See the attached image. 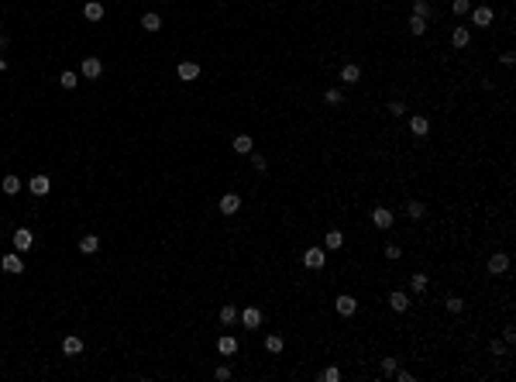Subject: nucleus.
<instances>
[{
	"mask_svg": "<svg viewBox=\"0 0 516 382\" xmlns=\"http://www.w3.org/2000/svg\"><path fill=\"white\" fill-rule=\"evenodd\" d=\"M410 131L416 135V138H424L427 131H430V121H427L424 114H413V117H410Z\"/></svg>",
	"mask_w": 516,
	"mask_h": 382,
	"instance_id": "13",
	"label": "nucleus"
},
{
	"mask_svg": "<svg viewBox=\"0 0 516 382\" xmlns=\"http://www.w3.org/2000/svg\"><path fill=\"white\" fill-rule=\"evenodd\" d=\"M410 282H413V293H424V290H427V276H424V272L410 276Z\"/></svg>",
	"mask_w": 516,
	"mask_h": 382,
	"instance_id": "34",
	"label": "nucleus"
},
{
	"mask_svg": "<svg viewBox=\"0 0 516 382\" xmlns=\"http://www.w3.org/2000/svg\"><path fill=\"white\" fill-rule=\"evenodd\" d=\"M28 189H31L34 197H45L48 189H52V183H48V176H34L31 183H28Z\"/></svg>",
	"mask_w": 516,
	"mask_h": 382,
	"instance_id": "14",
	"label": "nucleus"
},
{
	"mask_svg": "<svg viewBox=\"0 0 516 382\" xmlns=\"http://www.w3.org/2000/svg\"><path fill=\"white\" fill-rule=\"evenodd\" d=\"M4 69H7V62H4V59H0V72H4Z\"/></svg>",
	"mask_w": 516,
	"mask_h": 382,
	"instance_id": "46",
	"label": "nucleus"
},
{
	"mask_svg": "<svg viewBox=\"0 0 516 382\" xmlns=\"http://www.w3.org/2000/svg\"><path fill=\"white\" fill-rule=\"evenodd\" d=\"M83 76H86V80H100L103 76V62L97 55H86L83 59Z\"/></svg>",
	"mask_w": 516,
	"mask_h": 382,
	"instance_id": "5",
	"label": "nucleus"
},
{
	"mask_svg": "<svg viewBox=\"0 0 516 382\" xmlns=\"http://www.w3.org/2000/svg\"><path fill=\"white\" fill-rule=\"evenodd\" d=\"M234 320H238V307H231V303H227V307H220V324L231 327Z\"/></svg>",
	"mask_w": 516,
	"mask_h": 382,
	"instance_id": "27",
	"label": "nucleus"
},
{
	"mask_svg": "<svg viewBox=\"0 0 516 382\" xmlns=\"http://www.w3.org/2000/svg\"><path fill=\"white\" fill-rule=\"evenodd\" d=\"M83 17H86V21H100V17H103V4H97V0H90V4L83 7Z\"/></svg>",
	"mask_w": 516,
	"mask_h": 382,
	"instance_id": "19",
	"label": "nucleus"
},
{
	"mask_svg": "<svg viewBox=\"0 0 516 382\" xmlns=\"http://www.w3.org/2000/svg\"><path fill=\"white\" fill-rule=\"evenodd\" d=\"M323 262H327V248H307V252H303V265L313 269V272L323 269Z\"/></svg>",
	"mask_w": 516,
	"mask_h": 382,
	"instance_id": "1",
	"label": "nucleus"
},
{
	"mask_svg": "<svg viewBox=\"0 0 516 382\" xmlns=\"http://www.w3.org/2000/svg\"><path fill=\"white\" fill-rule=\"evenodd\" d=\"M489 351L499 358V355H506V345H503V341H492V345H489Z\"/></svg>",
	"mask_w": 516,
	"mask_h": 382,
	"instance_id": "40",
	"label": "nucleus"
},
{
	"mask_svg": "<svg viewBox=\"0 0 516 382\" xmlns=\"http://www.w3.org/2000/svg\"><path fill=\"white\" fill-rule=\"evenodd\" d=\"M320 379H323V382H341V369H334V365H331V369L320 372Z\"/></svg>",
	"mask_w": 516,
	"mask_h": 382,
	"instance_id": "35",
	"label": "nucleus"
},
{
	"mask_svg": "<svg viewBox=\"0 0 516 382\" xmlns=\"http://www.w3.org/2000/svg\"><path fill=\"white\" fill-rule=\"evenodd\" d=\"M80 252H83V255H93V252H100V238H97V234H86V238L80 241Z\"/></svg>",
	"mask_w": 516,
	"mask_h": 382,
	"instance_id": "21",
	"label": "nucleus"
},
{
	"mask_svg": "<svg viewBox=\"0 0 516 382\" xmlns=\"http://www.w3.org/2000/svg\"><path fill=\"white\" fill-rule=\"evenodd\" d=\"M444 307H447V313H461L465 310V300H461V296H447Z\"/></svg>",
	"mask_w": 516,
	"mask_h": 382,
	"instance_id": "30",
	"label": "nucleus"
},
{
	"mask_svg": "<svg viewBox=\"0 0 516 382\" xmlns=\"http://www.w3.org/2000/svg\"><path fill=\"white\" fill-rule=\"evenodd\" d=\"M141 28H145L148 35H155V31H159V28H162V17H159V14H155V11H148V14H145V17H141Z\"/></svg>",
	"mask_w": 516,
	"mask_h": 382,
	"instance_id": "17",
	"label": "nucleus"
},
{
	"mask_svg": "<svg viewBox=\"0 0 516 382\" xmlns=\"http://www.w3.org/2000/svg\"><path fill=\"white\" fill-rule=\"evenodd\" d=\"M361 80V66H355V62H348L341 69V83H358Z\"/></svg>",
	"mask_w": 516,
	"mask_h": 382,
	"instance_id": "18",
	"label": "nucleus"
},
{
	"mask_svg": "<svg viewBox=\"0 0 516 382\" xmlns=\"http://www.w3.org/2000/svg\"><path fill=\"white\" fill-rule=\"evenodd\" d=\"M499 59H503V66H513V62H516V55H513V52H503Z\"/></svg>",
	"mask_w": 516,
	"mask_h": 382,
	"instance_id": "44",
	"label": "nucleus"
},
{
	"mask_svg": "<svg viewBox=\"0 0 516 382\" xmlns=\"http://www.w3.org/2000/svg\"><path fill=\"white\" fill-rule=\"evenodd\" d=\"M62 351H66L69 358H72V355H80V351H83V337H76V334H69L66 341H62Z\"/></svg>",
	"mask_w": 516,
	"mask_h": 382,
	"instance_id": "16",
	"label": "nucleus"
},
{
	"mask_svg": "<svg viewBox=\"0 0 516 382\" xmlns=\"http://www.w3.org/2000/svg\"><path fill=\"white\" fill-rule=\"evenodd\" d=\"M506 269H509V255H506V252H495L492 258H489V272H492V276H503Z\"/></svg>",
	"mask_w": 516,
	"mask_h": 382,
	"instance_id": "9",
	"label": "nucleus"
},
{
	"mask_svg": "<svg viewBox=\"0 0 516 382\" xmlns=\"http://www.w3.org/2000/svg\"><path fill=\"white\" fill-rule=\"evenodd\" d=\"M282 348H286V341H282V334H269V337H265V351H269V355H279Z\"/></svg>",
	"mask_w": 516,
	"mask_h": 382,
	"instance_id": "20",
	"label": "nucleus"
},
{
	"mask_svg": "<svg viewBox=\"0 0 516 382\" xmlns=\"http://www.w3.org/2000/svg\"><path fill=\"white\" fill-rule=\"evenodd\" d=\"M252 169H258V173H265V169H269L265 155H252Z\"/></svg>",
	"mask_w": 516,
	"mask_h": 382,
	"instance_id": "37",
	"label": "nucleus"
},
{
	"mask_svg": "<svg viewBox=\"0 0 516 382\" xmlns=\"http://www.w3.org/2000/svg\"><path fill=\"white\" fill-rule=\"evenodd\" d=\"M217 351H220V355H234V351H238V341H234L231 334L217 337Z\"/></svg>",
	"mask_w": 516,
	"mask_h": 382,
	"instance_id": "22",
	"label": "nucleus"
},
{
	"mask_svg": "<svg viewBox=\"0 0 516 382\" xmlns=\"http://www.w3.org/2000/svg\"><path fill=\"white\" fill-rule=\"evenodd\" d=\"M334 307H337V313H341V317H351V313L358 310V300L351 296V293H341V296L334 300Z\"/></svg>",
	"mask_w": 516,
	"mask_h": 382,
	"instance_id": "7",
	"label": "nucleus"
},
{
	"mask_svg": "<svg viewBox=\"0 0 516 382\" xmlns=\"http://www.w3.org/2000/svg\"><path fill=\"white\" fill-rule=\"evenodd\" d=\"M396 369H399V361H396V358H382V375H392Z\"/></svg>",
	"mask_w": 516,
	"mask_h": 382,
	"instance_id": "36",
	"label": "nucleus"
},
{
	"mask_svg": "<svg viewBox=\"0 0 516 382\" xmlns=\"http://www.w3.org/2000/svg\"><path fill=\"white\" fill-rule=\"evenodd\" d=\"M238 317H241V324L248 327V331H255V327H262V310H258V307H244V310H241Z\"/></svg>",
	"mask_w": 516,
	"mask_h": 382,
	"instance_id": "4",
	"label": "nucleus"
},
{
	"mask_svg": "<svg viewBox=\"0 0 516 382\" xmlns=\"http://www.w3.org/2000/svg\"><path fill=\"white\" fill-rule=\"evenodd\" d=\"M238 210H241V197H238V193H224V197H220V214H224V217L238 214Z\"/></svg>",
	"mask_w": 516,
	"mask_h": 382,
	"instance_id": "8",
	"label": "nucleus"
},
{
	"mask_svg": "<svg viewBox=\"0 0 516 382\" xmlns=\"http://www.w3.org/2000/svg\"><path fill=\"white\" fill-rule=\"evenodd\" d=\"M0 269H4V272H11V276H21V272H24L21 252H7L4 258H0Z\"/></svg>",
	"mask_w": 516,
	"mask_h": 382,
	"instance_id": "2",
	"label": "nucleus"
},
{
	"mask_svg": "<svg viewBox=\"0 0 516 382\" xmlns=\"http://www.w3.org/2000/svg\"><path fill=\"white\" fill-rule=\"evenodd\" d=\"M4 193H7V197L21 193V179H17V176H7V179H4Z\"/></svg>",
	"mask_w": 516,
	"mask_h": 382,
	"instance_id": "29",
	"label": "nucleus"
},
{
	"mask_svg": "<svg viewBox=\"0 0 516 382\" xmlns=\"http://www.w3.org/2000/svg\"><path fill=\"white\" fill-rule=\"evenodd\" d=\"M389 307H392V310H396V313H406V310H410V296H406V293H403V290L389 293Z\"/></svg>",
	"mask_w": 516,
	"mask_h": 382,
	"instance_id": "12",
	"label": "nucleus"
},
{
	"mask_svg": "<svg viewBox=\"0 0 516 382\" xmlns=\"http://www.w3.org/2000/svg\"><path fill=\"white\" fill-rule=\"evenodd\" d=\"M59 86H62V90H76V86H80V76H76L72 69H66L62 76H59Z\"/></svg>",
	"mask_w": 516,
	"mask_h": 382,
	"instance_id": "24",
	"label": "nucleus"
},
{
	"mask_svg": "<svg viewBox=\"0 0 516 382\" xmlns=\"http://www.w3.org/2000/svg\"><path fill=\"white\" fill-rule=\"evenodd\" d=\"M471 24L475 28H489L492 24V7H475L471 11Z\"/></svg>",
	"mask_w": 516,
	"mask_h": 382,
	"instance_id": "10",
	"label": "nucleus"
},
{
	"mask_svg": "<svg viewBox=\"0 0 516 382\" xmlns=\"http://www.w3.org/2000/svg\"><path fill=\"white\" fill-rule=\"evenodd\" d=\"M386 110H389L392 117H403V114H406V104H403V100H389V104H386Z\"/></svg>",
	"mask_w": 516,
	"mask_h": 382,
	"instance_id": "33",
	"label": "nucleus"
},
{
	"mask_svg": "<svg viewBox=\"0 0 516 382\" xmlns=\"http://www.w3.org/2000/svg\"><path fill=\"white\" fill-rule=\"evenodd\" d=\"M214 375H217V379H220V382H227V379H231V369H227V365H220V369H217V372H214Z\"/></svg>",
	"mask_w": 516,
	"mask_h": 382,
	"instance_id": "41",
	"label": "nucleus"
},
{
	"mask_svg": "<svg viewBox=\"0 0 516 382\" xmlns=\"http://www.w3.org/2000/svg\"><path fill=\"white\" fill-rule=\"evenodd\" d=\"M176 72H179V80H183V83L200 80V66H196V62H179V69H176Z\"/></svg>",
	"mask_w": 516,
	"mask_h": 382,
	"instance_id": "11",
	"label": "nucleus"
},
{
	"mask_svg": "<svg viewBox=\"0 0 516 382\" xmlns=\"http://www.w3.org/2000/svg\"><path fill=\"white\" fill-rule=\"evenodd\" d=\"M468 42H471L468 28H454V31H451V45L454 48H468Z\"/></svg>",
	"mask_w": 516,
	"mask_h": 382,
	"instance_id": "15",
	"label": "nucleus"
},
{
	"mask_svg": "<svg viewBox=\"0 0 516 382\" xmlns=\"http://www.w3.org/2000/svg\"><path fill=\"white\" fill-rule=\"evenodd\" d=\"M503 334H506V345H513V341H516V327H506Z\"/></svg>",
	"mask_w": 516,
	"mask_h": 382,
	"instance_id": "43",
	"label": "nucleus"
},
{
	"mask_svg": "<svg viewBox=\"0 0 516 382\" xmlns=\"http://www.w3.org/2000/svg\"><path fill=\"white\" fill-rule=\"evenodd\" d=\"M7 45H11V42H7V38L0 35V52H4V48H7Z\"/></svg>",
	"mask_w": 516,
	"mask_h": 382,
	"instance_id": "45",
	"label": "nucleus"
},
{
	"mask_svg": "<svg viewBox=\"0 0 516 382\" xmlns=\"http://www.w3.org/2000/svg\"><path fill=\"white\" fill-rule=\"evenodd\" d=\"M451 11H454V14H468V0H454V4H451Z\"/></svg>",
	"mask_w": 516,
	"mask_h": 382,
	"instance_id": "39",
	"label": "nucleus"
},
{
	"mask_svg": "<svg viewBox=\"0 0 516 382\" xmlns=\"http://www.w3.org/2000/svg\"><path fill=\"white\" fill-rule=\"evenodd\" d=\"M410 31H413V35H424V31H427V17H416V14H413V17H410Z\"/></svg>",
	"mask_w": 516,
	"mask_h": 382,
	"instance_id": "32",
	"label": "nucleus"
},
{
	"mask_svg": "<svg viewBox=\"0 0 516 382\" xmlns=\"http://www.w3.org/2000/svg\"><path fill=\"white\" fill-rule=\"evenodd\" d=\"M399 255H403V248H399V244H386V258H392V262H396Z\"/></svg>",
	"mask_w": 516,
	"mask_h": 382,
	"instance_id": "38",
	"label": "nucleus"
},
{
	"mask_svg": "<svg viewBox=\"0 0 516 382\" xmlns=\"http://www.w3.org/2000/svg\"><path fill=\"white\" fill-rule=\"evenodd\" d=\"M252 148H255V141L248 138V135H238V138H234V151H238V155H252Z\"/></svg>",
	"mask_w": 516,
	"mask_h": 382,
	"instance_id": "23",
	"label": "nucleus"
},
{
	"mask_svg": "<svg viewBox=\"0 0 516 382\" xmlns=\"http://www.w3.org/2000/svg\"><path fill=\"white\" fill-rule=\"evenodd\" d=\"M344 244V234L341 231H327V238H323V248H331V252H337Z\"/></svg>",
	"mask_w": 516,
	"mask_h": 382,
	"instance_id": "26",
	"label": "nucleus"
},
{
	"mask_svg": "<svg viewBox=\"0 0 516 382\" xmlns=\"http://www.w3.org/2000/svg\"><path fill=\"white\" fill-rule=\"evenodd\" d=\"M372 224H375L378 231H389L392 224H396V220H392V210L389 207H375L372 210Z\"/></svg>",
	"mask_w": 516,
	"mask_h": 382,
	"instance_id": "3",
	"label": "nucleus"
},
{
	"mask_svg": "<svg viewBox=\"0 0 516 382\" xmlns=\"http://www.w3.org/2000/svg\"><path fill=\"white\" fill-rule=\"evenodd\" d=\"M424 214H427V207L420 203V200H410V203H406V217H410V220H420Z\"/></svg>",
	"mask_w": 516,
	"mask_h": 382,
	"instance_id": "25",
	"label": "nucleus"
},
{
	"mask_svg": "<svg viewBox=\"0 0 516 382\" xmlns=\"http://www.w3.org/2000/svg\"><path fill=\"white\" fill-rule=\"evenodd\" d=\"M323 100H327V104H331V107H341V104H344V93L337 90V86H331V90L323 93Z\"/></svg>",
	"mask_w": 516,
	"mask_h": 382,
	"instance_id": "28",
	"label": "nucleus"
},
{
	"mask_svg": "<svg viewBox=\"0 0 516 382\" xmlns=\"http://www.w3.org/2000/svg\"><path fill=\"white\" fill-rule=\"evenodd\" d=\"M392 375H396V379H399V382H413V372H399V369H396V372H392Z\"/></svg>",
	"mask_w": 516,
	"mask_h": 382,
	"instance_id": "42",
	"label": "nucleus"
},
{
	"mask_svg": "<svg viewBox=\"0 0 516 382\" xmlns=\"http://www.w3.org/2000/svg\"><path fill=\"white\" fill-rule=\"evenodd\" d=\"M11 241H14V252H28V248H31V244H34V234L28 231V227H17V231H14V238H11Z\"/></svg>",
	"mask_w": 516,
	"mask_h": 382,
	"instance_id": "6",
	"label": "nucleus"
},
{
	"mask_svg": "<svg viewBox=\"0 0 516 382\" xmlns=\"http://www.w3.org/2000/svg\"><path fill=\"white\" fill-rule=\"evenodd\" d=\"M413 14H416V17H427V21H430V4H427V0H413Z\"/></svg>",
	"mask_w": 516,
	"mask_h": 382,
	"instance_id": "31",
	"label": "nucleus"
}]
</instances>
